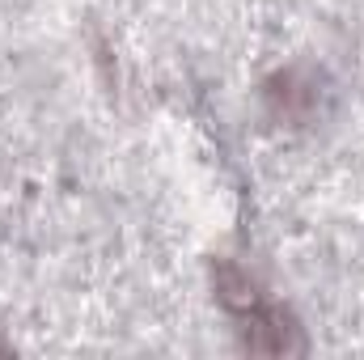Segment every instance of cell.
<instances>
[{"mask_svg": "<svg viewBox=\"0 0 364 360\" xmlns=\"http://www.w3.org/2000/svg\"><path fill=\"white\" fill-rule=\"evenodd\" d=\"M212 280H216V297L229 305V309H242V314H255L259 305H263V297H259V284L246 275V271L237 268V263H216L212 271Z\"/></svg>", "mask_w": 364, "mask_h": 360, "instance_id": "cell-2", "label": "cell"}, {"mask_svg": "<svg viewBox=\"0 0 364 360\" xmlns=\"http://www.w3.org/2000/svg\"><path fill=\"white\" fill-rule=\"evenodd\" d=\"M246 348L250 352H292V348H301V339H296V327H288L284 322V314L279 309H255V327H246Z\"/></svg>", "mask_w": 364, "mask_h": 360, "instance_id": "cell-1", "label": "cell"}]
</instances>
